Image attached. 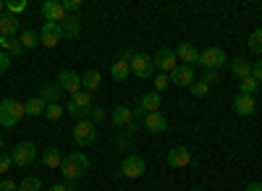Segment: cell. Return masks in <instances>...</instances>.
I'll list each match as a JSON object with an SVG mask.
<instances>
[{"mask_svg":"<svg viewBox=\"0 0 262 191\" xmlns=\"http://www.w3.org/2000/svg\"><path fill=\"white\" fill-rule=\"evenodd\" d=\"M24 115H27L24 102H18L13 97H6L3 102H0V126H3V129H13V126H18V121Z\"/></svg>","mask_w":262,"mask_h":191,"instance_id":"1","label":"cell"},{"mask_svg":"<svg viewBox=\"0 0 262 191\" xmlns=\"http://www.w3.org/2000/svg\"><path fill=\"white\" fill-rule=\"evenodd\" d=\"M86 171H90V157L81 155V152H74L69 157H63V162H60V173H63V178H69V181L81 178Z\"/></svg>","mask_w":262,"mask_h":191,"instance_id":"2","label":"cell"},{"mask_svg":"<svg viewBox=\"0 0 262 191\" xmlns=\"http://www.w3.org/2000/svg\"><path fill=\"white\" fill-rule=\"evenodd\" d=\"M95 139H97L95 123L86 121V118L76 121V126H74V141H76L79 147H90V144H95Z\"/></svg>","mask_w":262,"mask_h":191,"instance_id":"3","label":"cell"},{"mask_svg":"<svg viewBox=\"0 0 262 191\" xmlns=\"http://www.w3.org/2000/svg\"><path fill=\"white\" fill-rule=\"evenodd\" d=\"M69 113L76 118H84L92 113V94L90 92H76L69 97Z\"/></svg>","mask_w":262,"mask_h":191,"instance_id":"4","label":"cell"},{"mask_svg":"<svg viewBox=\"0 0 262 191\" xmlns=\"http://www.w3.org/2000/svg\"><path fill=\"white\" fill-rule=\"evenodd\" d=\"M226 53L221 50V47H207L205 53H200V60H196V63H200V66L207 71V68H212V71H217V68H221V66H226Z\"/></svg>","mask_w":262,"mask_h":191,"instance_id":"5","label":"cell"},{"mask_svg":"<svg viewBox=\"0 0 262 191\" xmlns=\"http://www.w3.org/2000/svg\"><path fill=\"white\" fill-rule=\"evenodd\" d=\"M144 171H147V162L139 155H126L121 160V176H126V178H139V176H144Z\"/></svg>","mask_w":262,"mask_h":191,"instance_id":"6","label":"cell"},{"mask_svg":"<svg viewBox=\"0 0 262 191\" xmlns=\"http://www.w3.org/2000/svg\"><path fill=\"white\" fill-rule=\"evenodd\" d=\"M131 71L139 79H152V74H155V60H152V55L137 53L134 60H131Z\"/></svg>","mask_w":262,"mask_h":191,"instance_id":"7","label":"cell"},{"mask_svg":"<svg viewBox=\"0 0 262 191\" xmlns=\"http://www.w3.org/2000/svg\"><path fill=\"white\" fill-rule=\"evenodd\" d=\"M11 157H13V165L27 168V165H32L37 160V150H34L32 141H21V144H16V150L11 152Z\"/></svg>","mask_w":262,"mask_h":191,"instance_id":"8","label":"cell"},{"mask_svg":"<svg viewBox=\"0 0 262 191\" xmlns=\"http://www.w3.org/2000/svg\"><path fill=\"white\" fill-rule=\"evenodd\" d=\"M55 84H58V87H60L63 92H69V94H76V92H81V76H79L76 71H71V68L60 71Z\"/></svg>","mask_w":262,"mask_h":191,"instance_id":"9","label":"cell"},{"mask_svg":"<svg viewBox=\"0 0 262 191\" xmlns=\"http://www.w3.org/2000/svg\"><path fill=\"white\" fill-rule=\"evenodd\" d=\"M42 16H45V24H60L69 13H66L60 0H45L42 3Z\"/></svg>","mask_w":262,"mask_h":191,"instance_id":"10","label":"cell"},{"mask_svg":"<svg viewBox=\"0 0 262 191\" xmlns=\"http://www.w3.org/2000/svg\"><path fill=\"white\" fill-rule=\"evenodd\" d=\"M152 60H155V68L160 74H173L176 71V53L168 50V47H160L155 55H152Z\"/></svg>","mask_w":262,"mask_h":191,"instance_id":"11","label":"cell"},{"mask_svg":"<svg viewBox=\"0 0 262 191\" xmlns=\"http://www.w3.org/2000/svg\"><path fill=\"white\" fill-rule=\"evenodd\" d=\"M60 39H63V29H60V24H45V27L39 29V45L55 47Z\"/></svg>","mask_w":262,"mask_h":191,"instance_id":"12","label":"cell"},{"mask_svg":"<svg viewBox=\"0 0 262 191\" xmlns=\"http://www.w3.org/2000/svg\"><path fill=\"white\" fill-rule=\"evenodd\" d=\"M142 126H144L149 134H163V131L168 129V118L158 110V113H149V115L142 121Z\"/></svg>","mask_w":262,"mask_h":191,"instance_id":"13","label":"cell"},{"mask_svg":"<svg viewBox=\"0 0 262 191\" xmlns=\"http://www.w3.org/2000/svg\"><path fill=\"white\" fill-rule=\"evenodd\" d=\"M196 79H194V68L191 66H176V71L170 74V84L176 87H191Z\"/></svg>","mask_w":262,"mask_h":191,"instance_id":"14","label":"cell"},{"mask_svg":"<svg viewBox=\"0 0 262 191\" xmlns=\"http://www.w3.org/2000/svg\"><path fill=\"white\" fill-rule=\"evenodd\" d=\"M189 162H191L189 147H173V150L168 152V165L170 168H186Z\"/></svg>","mask_w":262,"mask_h":191,"instance_id":"15","label":"cell"},{"mask_svg":"<svg viewBox=\"0 0 262 191\" xmlns=\"http://www.w3.org/2000/svg\"><path fill=\"white\" fill-rule=\"evenodd\" d=\"M233 110H236V115H244V118L254 115V110H257L254 97H249V94H238V97H233Z\"/></svg>","mask_w":262,"mask_h":191,"instance_id":"16","label":"cell"},{"mask_svg":"<svg viewBox=\"0 0 262 191\" xmlns=\"http://www.w3.org/2000/svg\"><path fill=\"white\" fill-rule=\"evenodd\" d=\"M13 34H18V18L11 16L8 11L0 13V37H3V39H13Z\"/></svg>","mask_w":262,"mask_h":191,"instance_id":"17","label":"cell"},{"mask_svg":"<svg viewBox=\"0 0 262 191\" xmlns=\"http://www.w3.org/2000/svg\"><path fill=\"white\" fill-rule=\"evenodd\" d=\"M60 29H63V37H69V39H79L81 37V24H79V18L71 16V13L60 21Z\"/></svg>","mask_w":262,"mask_h":191,"instance_id":"18","label":"cell"},{"mask_svg":"<svg viewBox=\"0 0 262 191\" xmlns=\"http://www.w3.org/2000/svg\"><path fill=\"white\" fill-rule=\"evenodd\" d=\"M100 84H102V74L100 71H95V68H90L86 74H81V89L84 92H95V89H100Z\"/></svg>","mask_w":262,"mask_h":191,"instance_id":"19","label":"cell"},{"mask_svg":"<svg viewBox=\"0 0 262 191\" xmlns=\"http://www.w3.org/2000/svg\"><path fill=\"white\" fill-rule=\"evenodd\" d=\"M176 58L184 60V66H191V63L200 60V50H196L191 42H184V45H179V50H176Z\"/></svg>","mask_w":262,"mask_h":191,"instance_id":"20","label":"cell"},{"mask_svg":"<svg viewBox=\"0 0 262 191\" xmlns=\"http://www.w3.org/2000/svg\"><path fill=\"white\" fill-rule=\"evenodd\" d=\"M231 71H233V76L242 81V79H249L252 76V63L247 60V58H236L233 63H231Z\"/></svg>","mask_w":262,"mask_h":191,"instance_id":"21","label":"cell"},{"mask_svg":"<svg viewBox=\"0 0 262 191\" xmlns=\"http://www.w3.org/2000/svg\"><path fill=\"white\" fill-rule=\"evenodd\" d=\"M160 102H163V97H160L158 92H147V94H142V100H139V108H144L147 113H158V110H160Z\"/></svg>","mask_w":262,"mask_h":191,"instance_id":"22","label":"cell"},{"mask_svg":"<svg viewBox=\"0 0 262 191\" xmlns=\"http://www.w3.org/2000/svg\"><path fill=\"white\" fill-rule=\"evenodd\" d=\"M111 121L116 126H128L131 121H134V113H131V108H126V105H118V108L111 113Z\"/></svg>","mask_w":262,"mask_h":191,"instance_id":"23","label":"cell"},{"mask_svg":"<svg viewBox=\"0 0 262 191\" xmlns=\"http://www.w3.org/2000/svg\"><path fill=\"white\" fill-rule=\"evenodd\" d=\"M24 110H27V115H45L48 102L42 100V97H29V100L24 102Z\"/></svg>","mask_w":262,"mask_h":191,"instance_id":"24","label":"cell"},{"mask_svg":"<svg viewBox=\"0 0 262 191\" xmlns=\"http://www.w3.org/2000/svg\"><path fill=\"white\" fill-rule=\"evenodd\" d=\"M60 94H63V89L58 87V84H45V87H42V92H39V97L45 100L48 105H58V102H60Z\"/></svg>","mask_w":262,"mask_h":191,"instance_id":"25","label":"cell"},{"mask_svg":"<svg viewBox=\"0 0 262 191\" xmlns=\"http://www.w3.org/2000/svg\"><path fill=\"white\" fill-rule=\"evenodd\" d=\"M60 162H63V155H60L58 147H48V150L42 152V165L45 168H60Z\"/></svg>","mask_w":262,"mask_h":191,"instance_id":"26","label":"cell"},{"mask_svg":"<svg viewBox=\"0 0 262 191\" xmlns=\"http://www.w3.org/2000/svg\"><path fill=\"white\" fill-rule=\"evenodd\" d=\"M111 76H113L116 81H123V79H128V76H131V66H128L126 60H121V58H118V60L113 63V66H111Z\"/></svg>","mask_w":262,"mask_h":191,"instance_id":"27","label":"cell"},{"mask_svg":"<svg viewBox=\"0 0 262 191\" xmlns=\"http://www.w3.org/2000/svg\"><path fill=\"white\" fill-rule=\"evenodd\" d=\"M18 42H21V47H24V50H32V47L39 45V32H32V29L21 32L18 34Z\"/></svg>","mask_w":262,"mask_h":191,"instance_id":"28","label":"cell"},{"mask_svg":"<svg viewBox=\"0 0 262 191\" xmlns=\"http://www.w3.org/2000/svg\"><path fill=\"white\" fill-rule=\"evenodd\" d=\"M16 191H42V181L37 176H27L18 181V188Z\"/></svg>","mask_w":262,"mask_h":191,"instance_id":"29","label":"cell"},{"mask_svg":"<svg viewBox=\"0 0 262 191\" xmlns=\"http://www.w3.org/2000/svg\"><path fill=\"white\" fill-rule=\"evenodd\" d=\"M0 47H3V53H11V55H21V53H24L18 37H13V39H3V37H0Z\"/></svg>","mask_w":262,"mask_h":191,"instance_id":"30","label":"cell"},{"mask_svg":"<svg viewBox=\"0 0 262 191\" xmlns=\"http://www.w3.org/2000/svg\"><path fill=\"white\" fill-rule=\"evenodd\" d=\"M152 81H155V92L163 94L168 87H170V76L168 74H158V76H152Z\"/></svg>","mask_w":262,"mask_h":191,"instance_id":"31","label":"cell"},{"mask_svg":"<svg viewBox=\"0 0 262 191\" xmlns=\"http://www.w3.org/2000/svg\"><path fill=\"white\" fill-rule=\"evenodd\" d=\"M249 50L252 53H262V29H254L249 34Z\"/></svg>","mask_w":262,"mask_h":191,"instance_id":"32","label":"cell"},{"mask_svg":"<svg viewBox=\"0 0 262 191\" xmlns=\"http://www.w3.org/2000/svg\"><path fill=\"white\" fill-rule=\"evenodd\" d=\"M6 11H8L11 16L27 11V0H6Z\"/></svg>","mask_w":262,"mask_h":191,"instance_id":"33","label":"cell"},{"mask_svg":"<svg viewBox=\"0 0 262 191\" xmlns=\"http://www.w3.org/2000/svg\"><path fill=\"white\" fill-rule=\"evenodd\" d=\"M238 87H242V94H249V97H252V94L257 92V81L249 76V79H242V81H238Z\"/></svg>","mask_w":262,"mask_h":191,"instance_id":"34","label":"cell"},{"mask_svg":"<svg viewBox=\"0 0 262 191\" xmlns=\"http://www.w3.org/2000/svg\"><path fill=\"white\" fill-rule=\"evenodd\" d=\"M11 165H13V157L8 152H0V176H6L11 171Z\"/></svg>","mask_w":262,"mask_h":191,"instance_id":"35","label":"cell"},{"mask_svg":"<svg viewBox=\"0 0 262 191\" xmlns=\"http://www.w3.org/2000/svg\"><path fill=\"white\" fill-rule=\"evenodd\" d=\"M45 115H48V121H60L63 118V108H60V105H48Z\"/></svg>","mask_w":262,"mask_h":191,"instance_id":"36","label":"cell"},{"mask_svg":"<svg viewBox=\"0 0 262 191\" xmlns=\"http://www.w3.org/2000/svg\"><path fill=\"white\" fill-rule=\"evenodd\" d=\"M207 92H210V87H207L205 81H194V84H191V94H194V97H205Z\"/></svg>","mask_w":262,"mask_h":191,"instance_id":"37","label":"cell"},{"mask_svg":"<svg viewBox=\"0 0 262 191\" xmlns=\"http://www.w3.org/2000/svg\"><path fill=\"white\" fill-rule=\"evenodd\" d=\"M200 81H205L207 87H210V84H217V81H221V76H217V71L207 68V71H202V79H200Z\"/></svg>","mask_w":262,"mask_h":191,"instance_id":"38","label":"cell"},{"mask_svg":"<svg viewBox=\"0 0 262 191\" xmlns=\"http://www.w3.org/2000/svg\"><path fill=\"white\" fill-rule=\"evenodd\" d=\"M252 79H254L257 84H262V58H259L257 63H252Z\"/></svg>","mask_w":262,"mask_h":191,"instance_id":"39","label":"cell"},{"mask_svg":"<svg viewBox=\"0 0 262 191\" xmlns=\"http://www.w3.org/2000/svg\"><path fill=\"white\" fill-rule=\"evenodd\" d=\"M11 68V55H6L3 50H0V74H6Z\"/></svg>","mask_w":262,"mask_h":191,"instance_id":"40","label":"cell"},{"mask_svg":"<svg viewBox=\"0 0 262 191\" xmlns=\"http://www.w3.org/2000/svg\"><path fill=\"white\" fill-rule=\"evenodd\" d=\"M90 115H92V123H102V121H105V110H102V108H92Z\"/></svg>","mask_w":262,"mask_h":191,"instance_id":"41","label":"cell"},{"mask_svg":"<svg viewBox=\"0 0 262 191\" xmlns=\"http://www.w3.org/2000/svg\"><path fill=\"white\" fill-rule=\"evenodd\" d=\"M18 188V181H0V191H16Z\"/></svg>","mask_w":262,"mask_h":191,"instance_id":"42","label":"cell"},{"mask_svg":"<svg viewBox=\"0 0 262 191\" xmlns=\"http://www.w3.org/2000/svg\"><path fill=\"white\" fill-rule=\"evenodd\" d=\"M63 8H66V13H69V11H79L81 8V0H66Z\"/></svg>","mask_w":262,"mask_h":191,"instance_id":"43","label":"cell"},{"mask_svg":"<svg viewBox=\"0 0 262 191\" xmlns=\"http://www.w3.org/2000/svg\"><path fill=\"white\" fill-rule=\"evenodd\" d=\"M134 55H137L134 50H128V47H126V50L121 53V60H126V63H128V66H131V60H134Z\"/></svg>","mask_w":262,"mask_h":191,"instance_id":"44","label":"cell"},{"mask_svg":"<svg viewBox=\"0 0 262 191\" xmlns=\"http://www.w3.org/2000/svg\"><path fill=\"white\" fill-rule=\"evenodd\" d=\"M131 113H134V118H139V121H144V118L149 115V113H147L144 108H139V105H137V108H134V110H131Z\"/></svg>","mask_w":262,"mask_h":191,"instance_id":"45","label":"cell"},{"mask_svg":"<svg viewBox=\"0 0 262 191\" xmlns=\"http://www.w3.org/2000/svg\"><path fill=\"white\" fill-rule=\"evenodd\" d=\"M48 191H74L71 186H66V183H55V186H50Z\"/></svg>","mask_w":262,"mask_h":191,"instance_id":"46","label":"cell"},{"mask_svg":"<svg viewBox=\"0 0 262 191\" xmlns=\"http://www.w3.org/2000/svg\"><path fill=\"white\" fill-rule=\"evenodd\" d=\"M247 191H262V183H257V181H254V183H249V186H247Z\"/></svg>","mask_w":262,"mask_h":191,"instance_id":"47","label":"cell"},{"mask_svg":"<svg viewBox=\"0 0 262 191\" xmlns=\"http://www.w3.org/2000/svg\"><path fill=\"white\" fill-rule=\"evenodd\" d=\"M0 13H6V3H3V0H0Z\"/></svg>","mask_w":262,"mask_h":191,"instance_id":"48","label":"cell"},{"mask_svg":"<svg viewBox=\"0 0 262 191\" xmlns=\"http://www.w3.org/2000/svg\"><path fill=\"white\" fill-rule=\"evenodd\" d=\"M0 150H3V139H0Z\"/></svg>","mask_w":262,"mask_h":191,"instance_id":"49","label":"cell"},{"mask_svg":"<svg viewBox=\"0 0 262 191\" xmlns=\"http://www.w3.org/2000/svg\"><path fill=\"white\" fill-rule=\"evenodd\" d=\"M191 191H202V188H191Z\"/></svg>","mask_w":262,"mask_h":191,"instance_id":"50","label":"cell"}]
</instances>
